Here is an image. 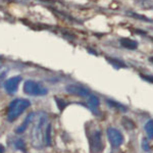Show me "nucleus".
Wrapping results in <instances>:
<instances>
[{
	"instance_id": "12",
	"label": "nucleus",
	"mask_w": 153,
	"mask_h": 153,
	"mask_svg": "<svg viewBox=\"0 0 153 153\" xmlns=\"http://www.w3.org/2000/svg\"><path fill=\"white\" fill-rule=\"evenodd\" d=\"M12 146L16 148V150H19V151L27 153V149H26V143L22 138H16V139L12 141Z\"/></svg>"
},
{
	"instance_id": "6",
	"label": "nucleus",
	"mask_w": 153,
	"mask_h": 153,
	"mask_svg": "<svg viewBox=\"0 0 153 153\" xmlns=\"http://www.w3.org/2000/svg\"><path fill=\"white\" fill-rule=\"evenodd\" d=\"M65 91L71 95L79 96V97L85 98V99H87L89 96L92 94L87 88H85L84 86L78 85V84H71V85H68L65 87Z\"/></svg>"
},
{
	"instance_id": "5",
	"label": "nucleus",
	"mask_w": 153,
	"mask_h": 153,
	"mask_svg": "<svg viewBox=\"0 0 153 153\" xmlns=\"http://www.w3.org/2000/svg\"><path fill=\"white\" fill-rule=\"evenodd\" d=\"M106 134H107L108 141L111 144L112 148H118L124 143V136L115 128H108L106 131Z\"/></svg>"
},
{
	"instance_id": "13",
	"label": "nucleus",
	"mask_w": 153,
	"mask_h": 153,
	"mask_svg": "<svg viewBox=\"0 0 153 153\" xmlns=\"http://www.w3.org/2000/svg\"><path fill=\"white\" fill-rule=\"evenodd\" d=\"M145 133H146L147 139L152 140L153 139V120H150L145 124L144 126Z\"/></svg>"
},
{
	"instance_id": "22",
	"label": "nucleus",
	"mask_w": 153,
	"mask_h": 153,
	"mask_svg": "<svg viewBox=\"0 0 153 153\" xmlns=\"http://www.w3.org/2000/svg\"><path fill=\"white\" fill-rule=\"evenodd\" d=\"M4 1H8V2H12V1H16V0H4Z\"/></svg>"
},
{
	"instance_id": "16",
	"label": "nucleus",
	"mask_w": 153,
	"mask_h": 153,
	"mask_svg": "<svg viewBox=\"0 0 153 153\" xmlns=\"http://www.w3.org/2000/svg\"><path fill=\"white\" fill-rule=\"evenodd\" d=\"M107 60L109 61L110 63L113 65V66H115L117 68H127V65H125V62H123V61H120V60H118V59H113V58H109V57H107Z\"/></svg>"
},
{
	"instance_id": "15",
	"label": "nucleus",
	"mask_w": 153,
	"mask_h": 153,
	"mask_svg": "<svg viewBox=\"0 0 153 153\" xmlns=\"http://www.w3.org/2000/svg\"><path fill=\"white\" fill-rule=\"evenodd\" d=\"M45 145L46 146H50L51 145V125L49 123L45 131Z\"/></svg>"
},
{
	"instance_id": "18",
	"label": "nucleus",
	"mask_w": 153,
	"mask_h": 153,
	"mask_svg": "<svg viewBox=\"0 0 153 153\" xmlns=\"http://www.w3.org/2000/svg\"><path fill=\"white\" fill-rule=\"evenodd\" d=\"M140 76L143 79L144 81H146V82H150L153 84V76H149V75H143V74H141L140 75Z\"/></svg>"
},
{
	"instance_id": "11",
	"label": "nucleus",
	"mask_w": 153,
	"mask_h": 153,
	"mask_svg": "<svg viewBox=\"0 0 153 153\" xmlns=\"http://www.w3.org/2000/svg\"><path fill=\"white\" fill-rule=\"evenodd\" d=\"M106 103H107V104L109 105L110 107L114 108V109L118 110V111L126 112L128 110L127 106H125L124 104H122V103L117 102V101H114V100H112V99H106Z\"/></svg>"
},
{
	"instance_id": "14",
	"label": "nucleus",
	"mask_w": 153,
	"mask_h": 153,
	"mask_svg": "<svg viewBox=\"0 0 153 153\" xmlns=\"http://www.w3.org/2000/svg\"><path fill=\"white\" fill-rule=\"evenodd\" d=\"M136 2L143 9L153 10V0H137Z\"/></svg>"
},
{
	"instance_id": "8",
	"label": "nucleus",
	"mask_w": 153,
	"mask_h": 153,
	"mask_svg": "<svg viewBox=\"0 0 153 153\" xmlns=\"http://www.w3.org/2000/svg\"><path fill=\"white\" fill-rule=\"evenodd\" d=\"M86 100H87V106H88L89 109L94 113V114H97L98 113V106H99V104H100V101H99V99H98L97 96L91 94Z\"/></svg>"
},
{
	"instance_id": "1",
	"label": "nucleus",
	"mask_w": 153,
	"mask_h": 153,
	"mask_svg": "<svg viewBox=\"0 0 153 153\" xmlns=\"http://www.w3.org/2000/svg\"><path fill=\"white\" fill-rule=\"evenodd\" d=\"M31 125L32 146L36 149H42L45 145V131L48 125V114L45 111L34 112Z\"/></svg>"
},
{
	"instance_id": "7",
	"label": "nucleus",
	"mask_w": 153,
	"mask_h": 153,
	"mask_svg": "<svg viewBox=\"0 0 153 153\" xmlns=\"http://www.w3.org/2000/svg\"><path fill=\"white\" fill-rule=\"evenodd\" d=\"M22 76H11V78L7 79V80L4 82V89L8 94H11L13 95L14 93L18 91L19 89V85L22 81Z\"/></svg>"
},
{
	"instance_id": "17",
	"label": "nucleus",
	"mask_w": 153,
	"mask_h": 153,
	"mask_svg": "<svg viewBox=\"0 0 153 153\" xmlns=\"http://www.w3.org/2000/svg\"><path fill=\"white\" fill-rule=\"evenodd\" d=\"M129 13V16H133V18H135V19H143V21H147V22H151V19H147L146 16H139L138 13H135V12H133V11H129L128 12Z\"/></svg>"
},
{
	"instance_id": "19",
	"label": "nucleus",
	"mask_w": 153,
	"mask_h": 153,
	"mask_svg": "<svg viewBox=\"0 0 153 153\" xmlns=\"http://www.w3.org/2000/svg\"><path fill=\"white\" fill-rule=\"evenodd\" d=\"M142 147H143V149H144L145 151H149V150H150L149 144L147 143V140H146V139H144V140L142 141Z\"/></svg>"
},
{
	"instance_id": "20",
	"label": "nucleus",
	"mask_w": 153,
	"mask_h": 153,
	"mask_svg": "<svg viewBox=\"0 0 153 153\" xmlns=\"http://www.w3.org/2000/svg\"><path fill=\"white\" fill-rule=\"evenodd\" d=\"M4 152H5V147L2 144H0V153H4Z\"/></svg>"
},
{
	"instance_id": "9",
	"label": "nucleus",
	"mask_w": 153,
	"mask_h": 153,
	"mask_svg": "<svg viewBox=\"0 0 153 153\" xmlns=\"http://www.w3.org/2000/svg\"><path fill=\"white\" fill-rule=\"evenodd\" d=\"M120 44L122 45V47L126 49H130V50H135V49L138 48V45H139L137 41L130 38H120Z\"/></svg>"
},
{
	"instance_id": "4",
	"label": "nucleus",
	"mask_w": 153,
	"mask_h": 153,
	"mask_svg": "<svg viewBox=\"0 0 153 153\" xmlns=\"http://www.w3.org/2000/svg\"><path fill=\"white\" fill-rule=\"evenodd\" d=\"M89 146L92 153H101L104 149L102 142V134L100 130H95L89 136Z\"/></svg>"
},
{
	"instance_id": "10",
	"label": "nucleus",
	"mask_w": 153,
	"mask_h": 153,
	"mask_svg": "<svg viewBox=\"0 0 153 153\" xmlns=\"http://www.w3.org/2000/svg\"><path fill=\"white\" fill-rule=\"evenodd\" d=\"M33 117H34V112H31V113H29V114L27 115L26 120H25L24 122L22 123V124L16 129V134H23V133H25V131L28 129V127L31 125L32 120H33Z\"/></svg>"
},
{
	"instance_id": "2",
	"label": "nucleus",
	"mask_w": 153,
	"mask_h": 153,
	"mask_svg": "<svg viewBox=\"0 0 153 153\" xmlns=\"http://www.w3.org/2000/svg\"><path fill=\"white\" fill-rule=\"evenodd\" d=\"M31 102L25 98H16L9 103L8 109H7V120L14 122L19 115L23 113L28 107H30Z\"/></svg>"
},
{
	"instance_id": "21",
	"label": "nucleus",
	"mask_w": 153,
	"mask_h": 153,
	"mask_svg": "<svg viewBox=\"0 0 153 153\" xmlns=\"http://www.w3.org/2000/svg\"><path fill=\"white\" fill-rule=\"evenodd\" d=\"M149 60L153 63V56H152V57H150V58H149Z\"/></svg>"
},
{
	"instance_id": "3",
	"label": "nucleus",
	"mask_w": 153,
	"mask_h": 153,
	"mask_svg": "<svg viewBox=\"0 0 153 153\" xmlns=\"http://www.w3.org/2000/svg\"><path fill=\"white\" fill-rule=\"evenodd\" d=\"M24 92L29 96H45L48 94V89L43 84L33 80H27L24 84Z\"/></svg>"
}]
</instances>
